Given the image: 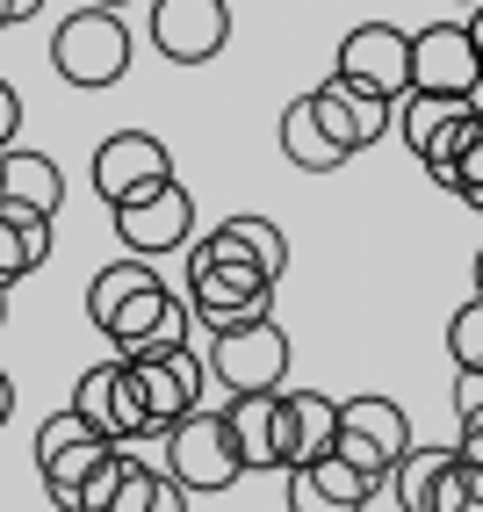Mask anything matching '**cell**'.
I'll list each match as a JSON object with an SVG mask.
<instances>
[{
  "label": "cell",
  "mask_w": 483,
  "mask_h": 512,
  "mask_svg": "<svg viewBox=\"0 0 483 512\" xmlns=\"http://www.w3.org/2000/svg\"><path fill=\"white\" fill-rule=\"evenodd\" d=\"M462 210H476V217H483V188H469V195H462Z\"/></svg>",
  "instance_id": "d590c367"
},
{
  "label": "cell",
  "mask_w": 483,
  "mask_h": 512,
  "mask_svg": "<svg viewBox=\"0 0 483 512\" xmlns=\"http://www.w3.org/2000/svg\"><path fill=\"white\" fill-rule=\"evenodd\" d=\"M116 455V440H101L73 404L65 412H51L44 426H37V476H44V491H51V505H65V512H80V491H87V476Z\"/></svg>",
  "instance_id": "5b68a950"
},
{
  "label": "cell",
  "mask_w": 483,
  "mask_h": 512,
  "mask_svg": "<svg viewBox=\"0 0 483 512\" xmlns=\"http://www.w3.org/2000/svg\"><path fill=\"white\" fill-rule=\"evenodd\" d=\"M58 210H65V174L51 152H22L8 145L0 152V217H15L29 238L58 246Z\"/></svg>",
  "instance_id": "8992f818"
},
{
  "label": "cell",
  "mask_w": 483,
  "mask_h": 512,
  "mask_svg": "<svg viewBox=\"0 0 483 512\" xmlns=\"http://www.w3.org/2000/svg\"><path fill=\"white\" fill-rule=\"evenodd\" d=\"M426 512H483V469H476L462 448H447V462H440V476H433Z\"/></svg>",
  "instance_id": "484cf974"
},
{
  "label": "cell",
  "mask_w": 483,
  "mask_h": 512,
  "mask_svg": "<svg viewBox=\"0 0 483 512\" xmlns=\"http://www.w3.org/2000/svg\"><path fill=\"white\" fill-rule=\"evenodd\" d=\"M310 109H318V123L332 130V145L339 152H368V145H383L390 138V123H397V101H383L375 87L347 80V73H332L325 87H310Z\"/></svg>",
  "instance_id": "5bb4252c"
},
{
  "label": "cell",
  "mask_w": 483,
  "mask_h": 512,
  "mask_svg": "<svg viewBox=\"0 0 483 512\" xmlns=\"http://www.w3.org/2000/svg\"><path fill=\"white\" fill-rule=\"evenodd\" d=\"M440 462H447V448H411L390 462V476H383V498L375 505H397V512H426V498H433V476H440Z\"/></svg>",
  "instance_id": "603a6c76"
},
{
  "label": "cell",
  "mask_w": 483,
  "mask_h": 512,
  "mask_svg": "<svg viewBox=\"0 0 483 512\" xmlns=\"http://www.w3.org/2000/svg\"><path fill=\"white\" fill-rule=\"evenodd\" d=\"M332 73L375 87L383 101H404V87H411V37H404L397 22H361V29H347V37H339Z\"/></svg>",
  "instance_id": "9a60e30c"
},
{
  "label": "cell",
  "mask_w": 483,
  "mask_h": 512,
  "mask_svg": "<svg viewBox=\"0 0 483 512\" xmlns=\"http://www.w3.org/2000/svg\"><path fill=\"white\" fill-rule=\"evenodd\" d=\"M447 361H455V375L483 368V296H469L455 318H447Z\"/></svg>",
  "instance_id": "f1b7e54d"
},
{
  "label": "cell",
  "mask_w": 483,
  "mask_h": 512,
  "mask_svg": "<svg viewBox=\"0 0 483 512\" xmlns=\"http://www.w3.org/2000/svg\"><path fill=\"white\" fill-rule=\"evenodd\" d=\"M145 282H159V267H152L145 253H123V260H109V267H101V275L87 282V325L101 332V325H109V311H116V303H123V296H137Z\"/></svg>",
  "instance_id": "cb8c5ba5"
},
{
  "label": "cell",
  "mask_w": 483,
  "mask_h": 512,
  "mask_svg": "<svg viewBox=\"0 0 483 512\" xmlns=\"http://www.w3.org/2000/svg\"><path fill=\"white\" fill-rule=\"evenodd\" d=\"M332 448L347 455L354 469H368V476H390V462L411 448V419H404V404H390V397H347V404H339V433H332Z\"/></svg>",
  "instance_id": "7c38bea8"
},
{
  "label": "cell",
  "mask_w": 483,
  "mask_h": 512,
  "mask_svg": "<svg viewBox=\"0 0 483 512\" xmlns=\"http://www.w3.org/2000/svg\"><path fill=\"white\" fill-rule=\"evenodd\" d=\"M462 455H469V462L483 469V426H462Z\"/></svg>",
  "instance_id": "836d02e7"
},
{
  "label": "cell",
  "mask_w": 483,
  "mask_h": 512,
  "mask_svg": "<svg viewBox=\"0 0 483 512\" xmlns=\"http://www.w3.org/2000/svg\"><path fill=\"white\" fill-rule=\"evenodd\" d=\"M455 419H462V426H483V368H476V375L462 368V383H455Z\"/></svg>",
  "instance_id": "f546056e"
},
{
  "label": "cell",
  "mask_w": 483,
  "mask_h": 512,
  "mask_svg": "<svg viewBox=\"0 0 483 512\" xmlns=\"http://www.w3.org/2000/svg\"><path fill=\"white\" fill-rule=\"evenodd\" d=\"M217 231H224V238H238V246H246L274 282L289 275V231H282V224H267V217H224Z\"/></svg>",
  "instance_id": "4316f807"
},
{
  "label": "cell",
  "mask_w": 483,
  "mask_h": 512,
  "mask_svg": "<svg viewBox=\"0 0 483 512\" xmlns=\"http://www.w3.org/2000/svg\"><path fill=\"white\" fill-rule=\"evenodd\" d=\"M159 181H174V152H166L152 130H116V138H101L94 152V195L109 202H130V195H145Z\"/></svg>",
  "instance_id": "2e32d148"
},
{
  "label": "cell",
  "mask_w": 483,
  "mask_h": 512,
  "mask_svg": "<svg viewBox=\"0 0 483 512\" xmlns=\"http://www.w3.org/2000/svg\"><path fill=\"white\" fill-rule=\"evenodd\" d=\"M44 260H51V246H44V238H29L15 217H0V289H15L22 275H37Z\"/></svg>",
  "instance_id": "83f0119b"
},
{
  "label": "cell",
  "mask_w": 483,
  "mask_h": 512,
  "mask_svg": "<svg viewBox=\"0 0 483 512\" xmlns=\"http://www.w3.org/2000/svg\"><path fill=\"white\" fill-rule=\"evenodd\" d=\"M282 397H289V469H296V462H310V455L332 448V433H339V397H325V390H289V383H282Z\"/></svg>",
  "instance_id": "7402d4cb"
},
{
  "label": "cell",
  "mask_w": 483,
  "mask_h": 512,
  "mask_svg": "<svg viewBox=\"0 0 483 512\" xmlns=\"http://www.w3.org/2000/svg\"><path fill=\"white\" fill-rule=\"evenodd\" d=\"M123 361L137 368V397H145L152 433H166L174 419H188L195 404H202V390H210V361H202L188 339H181V347H152V354H123Z\"/></svg>",
  "instance_id": "52a82bcc"
},
{
  "label": "cell",
  "mask_w": 483,
  "mask_h": 512,
  "mask_svg": "<svg viewBox=\"0 0 483 512\" xmlns=\"http://www.w3.org/2000/svg\"><path fill=\"white\" fill-rule=\"evenodd\" d=\"M159 484H166V469H145L130 448H116L109 462L87 476L80 512H159Z\"/></svg>",
  "instance_id": "ffe728a7"
},
{
  "label": "cell",
  "mask_w": 483,
  "mask_h": 512,
  "mask_svg": "<svg viewBox=\"0 0 483 512\" xmlns=\"http://www.w3.org/2000/svg\"><path fill=\"white\" fill-rule=\"evenodd\" d=\"M73 412L101 433L116 440V448H130V440H145L152 419H145V397H137V368L116 354V361H94L80 383H73Z\"/></svg>",
  "instance_id": "9c48e42d"
},
{
  "label": "cell",
  "mask_w": 483,
  "mask_h": 512,
  "mask_svg": "<svg viewBox=\"0 0 483 512\" xmlns=\"http://www.w3.org/2000/svg\"><path fill=\"white\" fill-rule=\"evenodd\" d=\"M469 109H476V94H419V87H411L404 109H397V123H404V152H419V166L433 174V166L447 159V145H455V130H462Z\"/></svg>",
  "instance_id": "d6986e66"
},
{
  "label": "cell",
  "mask_w": 483,
  "mask_h": 512,
  "mask_svg": "<svg viewBox=\"0 0 483 512\" xmlns=\"http://www.w3.org/2000/svg\"><path fill=\"white\" fill-rule=\"evenodd\" d=\"M145 37L166 65H210L231 44V8L224 0H152Z\"/></svg>",
  "instance_id": "8fae6325"
},
{
  "label": "cell",
  "mask_w": 483,
  "mask_h": 512,
  "mask_svg": "<svg viewBox=\"0 0 483 512\" xmlns=\"http://www.w3.org/2000/svg\"><path fill=\"white\" fill-rule=\"evenodd\" d=\"M210 383H224L231 397L238 390H274L289 383V332L274 325V311L260 318H238V325H210Z\"/></svg>",
  "instance_id": "3957f363"
},
{
  "label": "cell",
  "mask_w": 483,
  "mask_h": 512,
  "mask_svg": "<svg viewBox=\"0 0 483 512\" xmlns=\"http://www.w3.org/2000/svg\"><path fill=\"white\" fill-rule=\"evenodd\" d=\"M130 22L123 8H101V0H87V8H73L58 22V37H51V73L65 87H80V94H101V87H116L130 73Z\"/></svg>",
  "instance_id": "7a4b0ae2"
},
{
  "label": "cell",
  "mask_w": 483,
  "mask_h": 512,
  "mask_svg": "<svg viewBox=\"0 0 483 512\" xmlns=\"http://www.w3.org/2000/svg\"><path fill=\"white\" fill-rule=\"evenodd\" d=\"M462 29H469V44H476V65H483V0H476V8L462 15Z\"/></svg>",
  "instance_id": "d6a6232c"
},
{
  "label": "cell",
  "mask_w": 483,
  "mask_h": 512,
  "mask_svg": "<svg viewBox=\"0 0 483 512\" xmlns=\"http://www.w3.org/2000/svg\"><path fill=\"white\" fill-rule=\"evenodd\" d=\"M15 419V383H8V368H0V426Z\"/></svg>",
  "instance_id": "e575fe53"
},
{
  "label": "cell",
  "mask_w": 483,
  "mask_h": 512,
  "mask_svg": "<svg viewBox=\"0 0 483 512\" xmlns=\"http://www.w3.org/2000/svg\"><path fill=\"white\" fill-rule=\"evenodd\" d=\"M455 8H476V0H455Z\"/></svg>",
  "instance_id": "ab89813d"
},
{
  "label": "cell",
  "mask_w": 483,
  "mask_h": 512,
  "mask_svg": "<svg viewBox=\"0 0 483 512\" xmlns=\"http://www.w3.org/2000/svg\"><path fill=\"white\" fill-rule=\"evenodd\" d=\"M433 181H440L447 195H469V188H483V101L462 116V130H455V145H447V159L433 166Z\"/></svg>",
  "instance_id": "d4e9b609"
},
{
  "label": "cell",
  "mask_w": 483,
  "mask_h": 512,
  "mask_svg": "<svg viewBox=\"0 0 483 512\" xmlns=\"http://www.w3.org/2000/svg\"><path fill=\"white\" fill-rule=\"evenodd\" d=\"M411 87H419V94H476L483 87V65H476V44H469L462 22L411 29Z\"/></svg>",
  "instance_id": "e0dca14e"
},
{
  "label": "cell",
  "mask_w": 483,
  "mask_h": 512,
  "mask_svg": "<svg viewBox=\"0 0 483 512\" xmlns=\"http://www.w3.org/2000/svg\"><path fill=\"white\" fill-rule=\"evenodd\" d=\"M188 303H195L202 325L260 318V311H274V275L238 246V238H224V231L188 238Z\"/></svg>",
  "instance_id": "6da1fadb"
},
{
  "label": "cell",
  "mask_w": 483,
  "mask_h": 512,
  "mask_svg": "<svg viewBox=\"0 0 483 512\" xmlns=\"http://www.w3.org/2000/svg\"><path fill=\"white\" fill-rule=\"evenodd\" d=\"M109 217H116L123 253H145V260H159V253H181L188 238H195V195H188L181 181H159V188H145V195L116 202Z\"/></svg>",
  "instance_id": "ba28073f"
},
{
  "label": "cell",
  "mask_w": 483,
  "mask_h": 512,
  "mask_svg": "<svg viewBox=\"0 0 483 512\" xmlns=\"http://www.w3.org/2000/svg\"><path fill=\"white\" fill-rule=\"evenodd\" d=\"M469 275H476V296H483V246H476V267H469Z\"/></svg>",
  "instance_id": "8d00e7d4"
},
{
  "label": "cell",
  "mask_w": 483,
  "mask_h": 512,
  "mask_svg": "<svg viewBox=\"0 0 483 512\" xmlns=\"http://www.w3.org/2000/svg\"><path fill=\"white\" fill-rule=\"evenodd\" d=\"M0 325H8V289H0Z\"/></svg>",
  "instance_id": "74e56055"
},
{
  "label": "cell",
  "mask_w": 483,
  "mask_h": 512,
  "mask_svg": "<svg viewBox=\"0 0 483 512\" xmlns=\"http://www.w3.org/2000/svg\"><path fill=\"white\" fill-rule=\"evenodd\" d=\"M159 440H166V476H181L188 498H217V491H231L238 476H246V462H238V448H231L224 412H202V404H195V412L174 419Z\"/></svg>",
  "instance_id": "277c9868"
},
{
  "label": "cell",
  "mask_w": 483,
  "mask_h": 512,
  "mask_svg": "<svg viewBox=\"0 0 483 512\" xmlns=\"http://www.w3.org/2000/svg\"><path fill=\"white\" fill-rule=\"evenodd\" d=\"M101 8H130V0H101Z\"/></svg>",
  "instance_id": "f35d334b"
},
{
  "label": "cell",
  "mask_w": 483,
  "mask_h": 512,
  "mask_svg": "<svg viewBox=\"0 0 483 512\" xmlns=\"http://www.w3.org/2000/svg\"><path fill=\"white\" fill-rule=\"evenodd\" d=\"M188 325H195V303L174 296V289H166V275H159V282H145L137 296L116 303L109 325H101V339H109L116 354H152V347H181Z\"/></svg>",
  "instance_id": "30bf717a"
},
{
  "label": "cell",
  "mask_w": 483,
  "mask_h": 512,
  "mask_svg": "<svg viewBox=\"0 0 483 512\" xmlns=\"http://www.w3.org/2000/svg\"><path fill=\"white\" fill-rule=\"evenodd\" d=\"M29 15H44V0H0V29H15Z\"/></svg>",
  "instance_id": "1f68e13d"
},
{
  "label": "cell",
  "mask_w": 483,
  "mask_h": 512,
  "mask_svg": "<svg viewBox=\"0 0 483 512\" xmlns=\"http://www.w3.org/2000/svg\"><path fill=\"white\" fill-rule=\"evenodd\" d=\"M224 426H231V448L246 462V476L289 469V397H282V383L274 390H238L224 404Z\"/></svg>",
  "instance_id": "4fadbf2b"
},
{
  "label": "cell",
  "mask_w": 483,
  "mask_h": 512,
  "mask_svg": "<svg viewBox=\"0 0 483 512\" xmlns=\"http://www.w3.org/2000/svg\"><path fill=\"white\" fill-rule=\"evenodd\" d=\"M375 498H383V476L354 469L339 448H325V455H310V462L289 469V505L296 512H368Z\"/></svg>",
  "instance_id": "ac0fdd59"
},
{
  "label": "cell",
  "mask_w": 483,
  "mask_h": 512,
  "mask_svg": "<svg viewBox=\"0 0 483 512\" xmlns=\"http://www.w3.org/2000/svg\"><path fill=\"white\" fill-rule=\"evenodd\" d=\"M274 138H282V159H289V166H303V174H339V166L354 159V152H339V145H332V130L318 123V109H310V94L282 109V123H274Z\"/></svg>",
  "instance_id": "44dd1931"
},
{
  "label": "cell",
  "mask_w": 483,
  "mask_h": 512,
  "mask_svg": "<svg viewBox=\"0 0 483 512\" xmlns=\"http://www.w3.org/2000/svg\"><path fill=\"white\" fill-rule=\"evenodd\" d=\"M15 130H22V94H15L8 80H0V152L15 145Z\"/></svg>",
  "instance_id": "4dcf8cb0"
}]
</instances>
